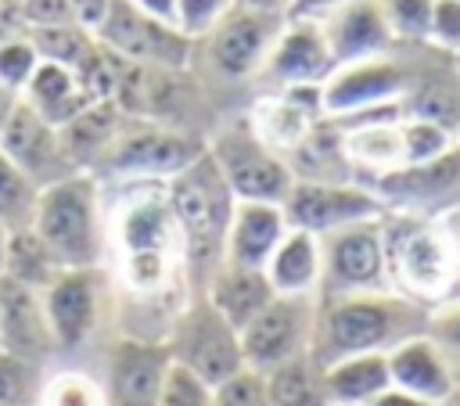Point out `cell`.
<instances>
[{"label": "cell", "instance_id": "cell-17", "mask_svg": "<svg viewBox=\"0 0 460 406\" xmlns=\"http://www.w3.org/2000/svg\"><path fill=\"white\" fill-rule=\"evenodd\" d=\"M169 363L172 356L165 338H137V334L115 338L104 377L108 406H158V392Z\"/></svg>", "mask_w": 460, "mask_h": 406}, {"label": "cell", "instance_id": "cell-45", "mask_svg": "<svg viewBox=\"0 0 460 406\" xmlns=\"http://www.w3.org/2000/svg\"><path fill=\"white\" fill-rule=\"evenodd\" d=\"M68 4H72V11H75V22L93 32V29L101 25V18H104V11H108L111 0H68Z\"/></svg>", "mask_w": 460, "mask_h": 406}, {"label": "cell", "instance_id": "cell-36", "mask_svg": "<svg viewBox=\"0 0 460 406\" xmlns=\"http://www.w3.org/2000/svg\"><path fill=\"white\" fill-rule=\"evenodd\" d=\"M234 4L237 0H176V29L190 43H201Z\"/></svg>", "mask_w": 460, "mask_h": 406}, {"label": "cell", "instance_id": "cell-53", "mask_svg": "<svg viewBox=\"0 0 460 406\" xmlns=\"http://www.w3.org/2000/svg\"><path fill=\"white\" fill-rule=\"evenodd\" d=\"M456 68H460V57H456Z\"/></svg>", "mask_w": 460, "mask_h": 406}, {"label": "cell", "instance_id": "cell-5", "mask_svg": "<svg viewBox=\"0 0 460 406\" xmlns=\"http://www.w3.org/2000/svg\"><path fill=\"white\" fill-rule=\"evenodd\" d=\"M32 234L47 244L61 269L101 266L104 255V219H101V183L93 172H68L40 187Z\"/></svg>", "mask_w": 460, "mask_h": 406}, {"label": "cell", "instance_id": "cell-11", "mask_svg": "<svg viewBox=\"0 0 460 406\" xmlns=\"http://www.w3.org/2000/svg\"><path fill=\"white\" fill-rule=\"evenodd\" d=\"M388 212H410L420 219H446L460 208V140L438 158L399 165L367 183Z\"/></svg>", "mask_w": 460, "mask_h": 406}, {"label": "cell", "instance_id": "cell-7", "mask_svg": "<svg viewBox=\"0 0 460 406\" xmlns=\"http://www.w3.org/2000/svg\"><path fill=\"white\" fill-rule=\"evenodd\" d=\"M208 154L219 165L223 180L230 183L237 201H266V205H284L295 172L284 154H277L270 144H262L252 129L248 119H237L212 133Z\"/></svg>", "mask_w": 460, "mask_h": 406}, {"label": "cell", "instance_id": "cell-26", "mask_svg": "<svg viewBox=\"0 0 460 406\" xmlns=\"http://www.w3.org/2000/svg\"><path fill=\"white\" fill-rule=\"evenodd\" d=\"M323 388L331 406H370L385 388H392L388 352H367L331 363L323 370Z\"/></svg>", "mask_w": 460, "mask_h": 406}, {"label": "cell", "instance_id": "cell-29", "mask_svg": "<svg viewBox=\"0 0 460 406\" xmlns=\"http://www.w3.org/2000/svg\"><path fill=\"white\" fill-rule=\"evenodd\" d=\"M270 406H331L323 388V370L309 359V352L273 366L266 374Z\"/></svg>", "mask_w": 460, "mask_h": 406}, {"label": "cell", "instance_id": "cell-49", "mask_svg": "<svg viewBox=\"0 0 460 406\" xmlns=\"http://www.w3.org/2000/svg\"><path fill=\"white\" fill-rule=\"evenodd\" d=\"M237 4H244V7H259V11H288V0H237Z\"/></svg>", "mask_w": 460, "mask_h": 406}, {"label": "cell", "instance_id": "cell-28", "mask_svg": "<svg viewBox=\"0 0 460 406\" xmlns=\"http://www.w3.org/2000/svg\"><path fill=\"white\" fill-rule=\"evenodd\" d=\"M266 277L277 295H316L320 287V237L305 230L284 234L266 262Z\"/></svg>", "mask_w": 460, "mask_h": 406}, {"label": "cell", "instance_id": "cell-13", "mask_svg": "<svg viewBox=\"0 0 460 406\" xmlns=\"http://www.w3.org/2000/svg\"><path fill=\"white\" fill-rule=\"evenodd\" d=\"M280 208H284V219H288L291 230H305V234H316V237L385 216L381 198L370 187L356 183V180L352 183L295 180Z\"/></svg>", "mask_w": 460, "mask_h": 406}, {"label": "cell", "instance_id": "cell-46", "mask_svg": "<svg viewBox=\"0 0 460 406\" xmlns=\"http://www.w3.org/2000/svg\"><path fill=\"white\" fill-rule=\"evenodd\" d=\"M147 18L162 22V25H172L176 29V0H133Z\"/></svg>", "mask_w": 460, "mask_h": 406}, {"label": "cell", "instance_id": "cell-18", "mask_svg": "<svg viewBox=\"0 0 460 406\" xmlns=\"http://www.w3.org/2000/svg\"><path fill=\"white\" fill-rule=\"evenodd\" d=\"M338 61L323 40L320 22H284L280 36L273 40L262 68L255 79H262L273 90L284 86H323L334 75Z\"/></svg>", "mask_w": 460, "mask_h": 406}, {"label": "cell", "instance_id": "cell-15", "mask_svg": "<svg viewBox=\"0 0 460 406\" xmlns=\"http://www.w3.org/2000/svg\"><path fill=\"white\" fill-rule=\"evenodd\" d=\"M284 14L280 11H259V7H244L234 4L223 22L201 40L208 50V61L219 75L226 79H252L259 75L273 40L284 29Z\"/></svg>", "mask_w": 460, "mask_h": 406}, {"label": "cell", "instance_id": "cell-8", "mask_svg": "<svg viewBox=\"0 0 460 406\" xmlns=\"http://www.w3.org/2000/svg\"><path fill=\"white\" fill-rule=\"evenodd\" d=\"M165 345H169L172 363L198 374L208 388L223 384L237 370H244L241 334L216 313V305L205 295L180 305V313L169 323Z\"/></svg>", "mask_w": 460, "mask_h": 406}, {"label": "cell", "instance_id": "cell-51", "mask_svg": "<svg viewBox=\"0 0 460 406\" xmlns=\"http://www.w3.org/2000/svg\"><path fill=\"white\" fill-rule=\"evenodd\" d=\"M4 248H7V230L0 226V273H4Z\"/></svg>", "mask_w": 460, "mask_h": 406}, {"label": "cell", "instance_id": "cell-34", "mask_svg": "<svg viewBox=\"0 0 460 406\" xmlns=\"http://www.w3.org/2000/svg\"><path fill=\"white\" fill-rule=\"evenodd\" d=\"M395 43H428L435 0H381Z\"/></svg>", "mask_w": 460, "mask_h": 406}, {"label": "cell", "instance_id": "cell-37", "mask_svg": "<svg viewBox=\"0 0 460 406\" xmlns=\"http://www.w3.org/2000/svg\"><path fill=\"white\" fill-rule=\"evenodd\" d=\"M36 65H40V54H36V47H32L29 36H18V40L0 43V83H4L7 90H14L18 97H22V90L29 86Z\"/></svg>", "mask_w": 460, "mask_h": 406}, {"label": "cell", "instance_id": "cell-3", "mask_svg": "<svg viewBox=\"0 0 460 406\" xmlns=\"http://www.w3.org/2000/svg\"><path fill=\"white\" fill-rule=\"evenodd\" d=\"M381 241L388 262V287L424 309L453 302L460 280V248L446 219H420L410 212L381 216Z\"/></svg>", "mask_w": 460, "mask_h": 406}, {"label": "cell", "instance_id": "cell-22", "mask_svg": "<svg viewBox=\"0 0 460 406\" xmlns=\"http://www.w3.org/2000/svg\"><path fill=\"white\" fill-rule=\"evenodd\" d=\"M388 374H392V388L420 395L435 406L456 392V377L449 370L446 349L431 334H417V338L399 341L388 352Z\"/></svg>", "mask_w": 460, "mask_h": 406}, {"label": "cell", "instance_id": "cell-44", "mask_svg": "<svg viewBox=\"0 0 460 406\" xmlns=\"http://www.w3.org/2000/svg\"><path fill=\"white\" fill-rule=\"evenodd\" d=\"M349 0H288L284 18L288 22H323L331 11H338Z\"/></svg>", "mask_w": 460, "mask_h": 406}, {"label": "cell", "instance_id": "cell-19", "mask_svg": "<svg viewBox=\"0 0 460 406\" xmlns=\"http://www.w3.org/2000/svg\"><path fill=\"white\" fill-rule=\"evenodd\" d=\"M0 154L7 162H14L40 187H47V183H54V180L72 172L65 154H61L58 129L25 101L14 104L7 126L0 129Z\"/></svg>", "mask_w": 460, "mask_h": 406}, {"label": "cell", "instance_id": "cell-23", "mask_svg": "<svg viewBox=\"0 0 460 406\" xmlns=\"http://www.w3.org/2000/svg\"><path fill=\"white\" fill-rule=\"evenodd\" d=\"M288 234V219L280 205H266V201H237L234 205V219L226 230V252L223 262L234 266H248V269H266L270 255L277 252V244Z\"/></svg>", "mask_w": 460, "mask_h": 406}, {"label": "cell", "instance_id": "cell-4", "mask_svg": "<svg viewBox=\"0 0 460 406\" xmlns=\"http://www.w3.org/2000/svg\"><path fill=\"white\" fill-rule=\"evenodd\" d=\"M165 194H169V208L180 230L187 269H201L208 277L223 262L226 230H230L234 205H237L230 183L223 180L219 165L208 154V144L201 158H194L183 172L165 180Z\"/></svg>", "mask_w": 460, "mask_h": 406}, {"label": "cell", "instance_id": "cell-41", "mask_svg": "<svg viewBox=\"0 0 460 406\" xmlns=\"http://www.w3.org/2000/svg\"><path fill=\"white\" fill-rule=\"evenodd\" d=\"M29 381H32V363L0 352V406H25Z\"/></svg>", "mask_w": 460, "mask_h": 406}, {"label": "cell", "instance_id": "cell-40", "mask_svg": "<svg viewBox=\"0 0 460 406\" xmlns=\"http://www.w3.org/2000/svg\"><path fill=\"white\" fill-rule=\"evenodd\" d=\"M428 43L460 57V0H435V14H431V32Z\"/></svg>", "mask_w": 460, "mask_h": 406}, {"label": "cell", "instance_id": "cell-48", "mask_svg": "<svg viewBox=\"0 0 460 406\" xmlns=\"http://www.w3.org/2000/svg\"><path fill=\"white\" fill-rule=\"evenodd\" d=\"M18 101H22V97L0 83V129L7 126V119H11V111H14V104H18Z\"/></svg>", "mask_w": 460, "mask_h": 406}, {"label": "cell", "instance_id": "cell-50", "mask_svg": "<svg viewBox=\"0 0 460 406\" xmlns=\"http://www.w3.org/2000/svg\"><path fill=\"white\" fill-rule=\"evenodd\" d=\"M446 223H449V230H453V237H456V248H460V208L456 212H449L446 216ZM460 298V280H456V291H453V302Z\"/></svg>", "mask_w": 460, "mask_h": 406}, {"label": "cell", "instance_id": "cell-42", "mask_svg": "<svg viewBox=\"0 0 460 406\" xmlns=\"http://www.w3.org/2000/svg\"><path fill=\"white\" fill-rule=\"evenodd\" d=\"M25 29H54V25H75V11L68 0H18Z\"/></svg>", "mask_w": 460, "mask_h": 406}, {"label": "cell", "instance_id": "cell-9", "mask_svg": "<svg viewBox=\"0 0 460 406\" xmlns=\"http://www.w3.org/2000/svg\"><path fill=\"white\" fill-rule=\"evenodd\" d=\"M424 43H395L388 54L338 65L334 75L323 83V111L341 119L374 104H392L402 101L406 90L417 79Z\"/></svg>", "mask_w": 460, "mask_h": 406}, {"label": "cell", "instance_id": "cell-10", "mask_svg": "<svg viewBox=\"0 0 460 406\" xmlns=\"http://www.w3.org/2000/svg\"><path fill=\"white\" fill-rule=\"evenodd\" d=\"M359 291H392L388 262L381 241V219L352 223L320 237V287L316 298L359 295Z\"/></svg>", "mask_w": 460, "mask_h": 406}, {"label": "cell", "instance_id": "cell-6", "mask_svg": "<svg viewBox=\"0 0 460 406\" xmlns=\"http://www.w3.org/2000/svg\"><path fill=\"white\" fill-rule=\"evenodd\" d=\"M201 151H205L201 137H190L176 126L151 119H126L108 154L101 158V169L122 183H140V180L165 183L176 172H183L194 158H201Z\"/></svg>", "mask_w": 460, "mask_h": 406}, {"label": "cell", "instance_id": "cell-32", "mask_svg": "<svg viewBox=\"0 0 460 406\" xmlns=\"http://www.w3.org/2000/svg\"><path fill=\"white\" fill-rule=\"evenodd\" d=\"M36 198H40V183H32L14 162L0 154V226L7 234L32 226Z\"/></svg>", "mask_w": 460, "mask_h": 406}, {"label": "cell", "instance_id": "cell-12", "mask_svg": "<svg viewBox=\"0 0 460 406\" xmlns=\"http://www.w3.org/2000/svg\"><path fill=\"white\" fill-rule=\"evenodd\" d=\"M93 36H97V43H104L119 57L137 61V65H151V68L187 72L190 57H194V43L180 29L147 18L133 0H111L101 25L93 29Z\"/></svg>", "mask_w": 460, "mask_h": 406}, {"label": "cell", "instance_id": "cell-14", "mask_svg": "<svg viewBox=\"0 0 460 406\" xmlns=\"http://www.w3.org/2000/svg\"><path fill=\"white\" fill-rule=\"evenodd\" d=\"M316 316V295H277L244 331H241V356L248 370L270 374L273 366L309 352Z\"/></svg>", "mask_w": 460, "mask_h": 406}, {"label": "cell", "instance_id": "cell-30", "mask_svg": "<svg viewBox=\"0 0 460 406\" xmlns=\"http://www.w3.org/2000/svg\"><path fill=\"white\" fill-rule=\"evenodd\" d=\"M58 262L54 255L47 252V244L29 230H14L7 234V248H4V277L32 287V291H43L54 277H58Z\"/></svg>", "mask_w": 460, "mask_h": 406}, {"label": "cell", "instance_id": "cell-25", "mask_svg": "<svg viewBox=\"0 0 460 406\" xmlns=\"http://www.w3.org/2000/svg\"><path fill=\"white\" fill-rule=\"evenodd\" d=\"M122 122H126V115L115 108V101H97V104L83 108L72 122H65L58 129V140H61V154H65L68 169L93 172V165H101L111 140L119 137Z\"/></svg>", "mask_w": 460, "mask_h": 406}, {"label": "cell", "instance_id": "cell-21", "mask_svg": "<svg viewBox=\"0 0 460 406\" xmlns=\"http://www.w3.org/2000/svg\"><path fill=\"white\" fill-rule=\"evenodd\" d=\"M323 40L338 65L367 61L377 54H388L395 47V36L388 29L381 0H349L338 11H331L323 22Z\"/></svg>", "mask_w": 460, "mask_h": 406}, {"label": "cell", "instance_id": "cell-47", "mask_svg": "<svg viewBox=\"0 0 460 406\" xmlns=\"http://www.w3.org/2000/svg\"><path fill=\"white\" fill-rule=\"evenodd\" d=\"M370 406H435V402H428V399H420V395H410V392H402V388H385Z\"/></svg>", "mask_w": 460, "mask_h": 406}, {"label": "cell", "instance_id": "cell-2", "mask_svg": "<svg viewBox=\"0 0 460 406\" xmlns=\"http://www.w3.org/2000/svg\"><path fill=\"white\" fill-rule=\"evenodd\" d=\"M431 309L395 295V291H359V295H334L316 298L313 334H309V359L327 370L338 359L367 356V352H392L399 341L428 334Z\"/></svg>", "mask_w": 460, "mask_h": 406}, {"label": "cell", "instance_id": "cell-52", "mask_svg": "<svg viewBox=\"0 0 460 406\" xmlns=\"http://www.w3.org/2000/svg\"><path fill=\"white\" fill-rule=\"evenodd\" d=\"M438 406H460V388H456V392H453L446 402H438Z\"/></svg>", "mask_w": 460, "mask_h": 406}, {"label": "cell", "instance_id": "cell-20", "mask_svg": "<svg viewBox=\"0 0 460 406\" xmlns=\"http://www.w3.org/2000/svg\"><path fill=\"white\" fill-rule=\"evenodd\" d=\"M54 334L40 302V291L0 273V352L25 363H40L54 352Z\"/></svg>", "mask_w": 460, "mask_h": 406}, {"label": "cell", "instance_id": "cell-16", "mask_svg": "<svg viewBox=\"0 0 460 406\" xmlns=\"http://www.w3.org/2000/svg\"><path fill=\"white\" fill-rule=\"evenodd\" d=\"M101 298H104V273L101 266L83 269H58V277L40 291L50 334L58 349H79L97 320H101Z\"/></svg>", "mask_w": 460, "mask_h": 406}, {"label": "cell", "instance_id": "cell-39", "mask_svg": "<svg viewBox=\"0 0 460 406\" xmlns=\"http://www.w3.org/2000/svg\"><path fill=\"white\" fill-rule=\"evenodd\" d=\"M212 406H270L266 395V374L259 370H237L223 384L212 388Z\"/></svg>", "mask_w": 460, "mask_h": 406}, {"label": "cell", "instance_id": "cell-31", "mask_svg": "<svg viewBox=\"0 0 460 406\" xmlns=\"http://www.w3.org/2000/svg\"><path fill=\"white\" fill-rule=\"evenodd\" d=\"M40 54V61H54V65H65V68H79L93 47H97V36L90 29H83L79 22L75 25H54V29H29L25 32Z\"/></svg>", "mask_w": 460, "mask_h": 406}, {"label": "cell", "instance_id": "cell-35", "mask_svg": "<svg viewBox=\"0 0 460 406\" xmlns=\"http://www.w3.org/2000/svg\"><path fill=\"white\" fill-rule=\"evenodd\" d=\"M460 137L435 126V122H424V119H402V154H406V165H417V162H428V158H438L442 151H449Z\"/></svg>", "mask_w": 460, "mask_h": 406}, {"label": "cell", "instance_id": "cell-38", "mask_svg": "<svg viewBox=\"0 0 460 406\" xmlns=\"http://www.w3.org/2000/svg\"><path fill=\"white\" fill-rule=\"evenodd\" d=\"M158 406H212V388L187 366L169 363L162 392H158Z\"/></svg>", "mask_w": 460, "mask_h": 406}, {"label": "cell", "instance_id": "cell-27", "mask_svg": "<svg viewBox=\"0 0 460 406\" xmlns=\"http://www.w3.org/2000/svg\"><path fill=\"white\" fill-rule=\"evenodd\" d=\"M22 101L32 104L54 129H61L65 122H72L83 108H90L93 101L83 93L79 79L72 68L65 65H54V61H40L29 86L22 90Z\"/></svg>", "mask_w": 460, "mask_h": 406}, {"label": "cell", "instance_id": "cell-1", "mask_svg": "<svg viewBox=\"0 0 460 406\" xmlns=\"http://www.w3.org/2000/svg\"><path fill=\"white\" fill-rule=\"evenodd\" d=\"M104 244L111 248L115 273L133 298H165L187 269L169 194L158 180L126 183L104 223Z\"/></svg>", "mask_w": 460, "mask_h": 406}, {"label": "cell", "instance_id": "cell-33", "mask_svg": "<svg viewBox=\"0 0 460 406\" xmlns=\"http://www.w3.org/2000/svg\"><path fill=\"white\" fill-rule=\"evenodd\" d=\"M40 406H108V399L104 384H97L93 377L79 370H61L43 384Z\"/></svg>", "mask_w": 460, "mask_h": 406}, {"label": "cell", "instance_id": "cell-24", "mask_svg": "<svg viewBox=\"0 0 460 406\" xmlns=\"http://www.w3.org/2000/svg\"><path fill=\"white\" fill-rule=\"evenodd\" d=\"M205 298L216 305V313L241 334L273 298V284L266 277V269H248V266H234V262H219L208 273L205 284Z\"/></svg>", "mask_w": 460, "mask_h": 406}, {"label": "cell", "instance_id": "cell-43", "mask_svg": "<svg viewBox=\"0 0 460 406\" xmlns=\"http://www.w3.org/2000/svg\"><path fill=\"white\" fill-rule=\"evenodd\" d=\"M428 334L446 349V352H460V298L446 302L431 313L428 320Z\"/></svg>", "mask_w": 460, "mask_h": 406}]
</instances>
